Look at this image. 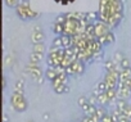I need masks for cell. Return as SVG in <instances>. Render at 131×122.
Wrapping results in <instances>:
<instances>
[{
    "instance_id": "1",
    "label": "cell",
    "mask_w": 131,
    "mask_h": 122,
    "mask_svg": "<svg viewBox=\"0 0 131 122\" xmlns=\"http://www.w3.org/2000/svg\"><path fill=\"white\" fill-rule=\"evenodd\" d=\"M99 21L114 27L122 18L123 5L121 0H100L99 2Z\"/></svg>"
},
{
    "instance_id": "2",
    "label": "cell",
    "mask_w": 131,
    "mask_h": 122,
    "mask_svg": "<svg viewBox=\"0 0 131 122\" xmlns=\"http://www.w3.org/2000/svg\"><path fill=\"white\" fill-rule=\"evenodd\" d=\"M10 104L17 112H25L27 109V107H28L25 95L23 94H18V93H13L10 95Z\"/></svg>"
},
{
    "instance_id": "3",
    "label": "cell",
    "mask_w": 131,
    "mask_h": 122,
    "mask_svg": "<svg viewBox=\"0 0 131 122\" xmlns=\"http://www.w3.org/2000/svg\"><path fill=\"white\" fill-rule=\"evenodd\" d=\"M16 12L21 19H34L39 16V13L32 10L28 4H22V3L16 7Z\"/></svg>"
},
{
    "instance_id": "4",
    "label": "cell",
    "mask_w": 131,
    "mask_h": 122,
    "mask_svg": "<svg viewBox=\"0 0 131 122\" xmlns=\"http://www.w3.org/2000/svg\"><path fill=\"white\" fill-rule=\"evenodd\" d=\"M26 70L34 80H36L39 84H42V81H44L42 80V71L40 67H37V64H28L26 67Z\"/></svg>"
},
{
    "instance_id": "5",
    "label": "cell",
    "mask_w": 131,
    "mask_h": 122,
    "mask_svg": "<svg viewBox=\"0 0 131 122\" xmlns=\"http://www.w3.org/2000/svg\"><path fill=\"white\" fill-rule=\"evenodd\" d=\"M94 26H95V37H96V40L100 39V37H103V36H105L111 31L109 30V26L107 23L102 22V21L94 22Z\"/></svg>"
},
{
    "instance_id": "6",
    "label": "cell",
    "mask_w": 131,
    "mask_h": 122,
    "mask_svg": "<svg viewBox=\"0 0 131 122\" xmlns=\"http://www.w3.org/2000/svg\"><path fill=\"white\" fill-rule=\"evenodd\" d=\"M128 98H131V89L128 86H126L123 82L119 81L118 85H117V99L126 100Z\"/></svg>"
},
{
    "instance_id": "7",
    "label": "cell",
    "mask_w": 131,
    "mask_h": 122,
    "mask_svg": "<svg viewBox=\"0 0 131 122\" xmlns=\"http://www.w3.org/2000/svg\"><path fill=\"white\" fill-rule=\"evenodd\" d=\"M72 67L75 68V72L76 75H82L84 73V70H85V63L82 62V60H75V62H72Z\"/></svg>"
},
{
    "instance_id": "8",
    "label": "cell",
    "mask_w": 131,
    "mask_h": 122,
    "mask_svg": "<svg viewBox=\"0 0 131 122\" xmlns=\"http://www.w3.org/2000/svg\"><path fill=\"white\" fill-rule=\"evenodd\" d=\"M44 40H45V35H44L42 31H41V32H32V35H31V41H32L34 44L44 42Z\"/></svg>"
},
{
    "instance_id": "9",
    "label": "cell",
    "mask_w": 131,
    "mask_h": 122,
    "mask_svg": "<svg viewBox=\"0 0 131 122\" xmlns=\"http://www.w3.org/2000/svg\"><path fill=\"white\" fill-rule=\"evenodd\" d=\"M58 71L55 70V68H51V67H48V70H46V72H45V76H46V79L48 80H50V81H53V80H55L57 77H58Z\"/></svg>"
},
{
    "instance_id": "10",
    "label": "cell",
    "mask_w": 131,
    "mask_h": 122,
    "mask_svg": "<svg viewBox=\"0 0 131 122\" xmlns=\"http://www.w3.org/2000/svg\"><path fill=\"white\" fill-rule=\"evenodd\" d=\"M44 58V54H40V53H31L30 54V63L31 64H37L40 60Z\"/></svg>"
},
{
    "instance_id": "11",
    "label": "cell",
    "mask_w": 131,
    "mask_h": 122,
    "mask_svg": "<svg viewBox=\"0 0 131 122\" xmlns=\"http://www.w3.org/2000/svg\"><path fill=\"white\" fill-rule=\"evenodd\" d=\"M131 79V67L130 68H123L121 72H119V81L123 82L126 80Z\"/></svg>"
},
{
    "instance_id": "12",
    "label": "cell",
    "mask_w": 131,
    "mask_h": 122,
    "mask_svg": "<svg viewBox=\"0 0 131 122\" xmlns=\"http://www.w3.org/2000/svg\"><path fill=\"white\" fill-rule=\"evenodd\" d=\"M104 68L107 70V72H111V71L116 70V62H114L113 58L105 59V62H104Z\"/></svg>"
},
{
    "instance_id": "13",
    "label": "cell",
    "mask_w": 131,
    "mask_h": 122,
    "mask_svg": "<svg viewBox=\"0 0 131 122\" xmlns=\"http://www.w3.org/2000/svg\"><path fill=\"white\" fill-rule=\"evenodd\" d=\"M14 64V57L12 54H7L4 58V67L5 68H10Z\"/></svg>"
},
{
    "instance_id": "14",
    "label": "cell",
    "mask_w": 131,
    "mask_h": 122,
    "mask_svg": "<svg viewBox=\"0 0 131 122\" xmlns=\"http://www.w3.org/2000/svg\"><path fill=\"white\" fill-rule=\"evenodd\" d=\"M53 31H54V34H57L58 36L64 35V25H60V23H55V22H54V25H53Z\"/></svg>"
},
{
    "instance_id": "15",
    "label": "cell",
    "mask_w": 131,
    "mask_h": 122,
    "mask_svg": "<svg viewBox=\"0 0 131 122\" xmlns=\"http://www.w3.org/2000/svg\"><path fill=\"white\" fill-rule=\"evenodd\" d=\"M14 93H18V94H23V90H25V81L23 80H17L16 85H14Z\"/></svg>"
},
{
    "instance_id": "16",
    "label": "cell",
    "mask_w": 131,
    "mask_h": 122,
    "mask_svg": "<svg viewBox=\"0 0 131 122\" xmlns=\"http://www.w3.org/2000/svg\"><path fill=\"white\" fill-rule=\"evenodd\" d=\"M45 45H44V42H40V44H34V46H32V51L34 53H40V54H44L45 53Z\"/></svg>"
},
{
    "instance_id": "17",
    "label": "cell",
    "mask_w": 131,
    "mask_h": 122,
    "mask_svg": "<svg viewBox=\"0 0 131 122\" xmlns=\"http://www.w3.org/2000/svg\"><path fill=\"white\" fill-rule=\"evenodd\" d=\"M98 103H99L100 105H103V107H105V105L109 103V99H108V96H107V93H102V94L98 96Z\"/></svg>"
},
{
    "instance_id": "18",
    "label": "cell",
    "mask_w": 131,
    "mask_h": 122,
    "mask_svg": "<svg viewBox=\"0 0 131 122\" xmlns=\"http://www.w3.org/2000/svg\"><path fill=\"white\" fill-rule=\"evenodd\" d=\"M105 93H107V96H108L109 102L117 100V89H108Z\"/></svg>"
},
{
    "instance_id": "19",
    "label": "cell",
    "mask_w": 131,
    "mask_h": 122,
    "mask_svg": "<svg viewBox=\"0 0 131 122\" xmlns=\"http://www.w3.org/2000/svg\"><path fill=\"white\" fill-rule=\"evenodd\" d=\"M127 105H128L127 102L123 100V99H117V100H116V108L119 109V110H122V112L125 110V108H126Z\"/></svg>"
},
{
    "instance_id": "20",
    "label": "cell",
    "mask_w": 131,
    "mask_h": 122,
    "mask_svg": "<svg viewBox=\"0 0 131 122\" xmlns=\"http://www.w3.org/2000/svg\"><path fill=\"white\" fill-rule=\"evenodd\" d=\"M51 46H54V48H59V49H64V48H63V42H62V36H57V37L53 40Z\"/></svg>"
},
{
    "instance_id": "21",
    "label": "cell",
    "mask_w": 131,
    "mask_h": 122,
    "mask_svg": "<svg viewBox=\"0 0 131 122\" xmlns=\"http://www.w3.org/2000/svg\"><path fill=\"white\" fill-rule=\"evenodd\" d=\"M113 59H114V62H116V63H121L122 60L125 59V55H123L122 51L117 50V51L114 53V55H113Z\"/></svg>"
},
{
    "instance_id": "22",
    "label": "cell",
    "mask_w": 131,
    "mask_h": 122,
    "mask_svg": "<svg viewBox=\"0 0 131 122\" xmlns=\"http://www.w3.org/2000/svg\"><path fill=\"white\" fill-rule=\"evenodd\" d=\"M96 87L99 89V91L100 93H105L109 87H108V85H107V82L104 81V80H102V81H99L98 84H96Z\"/></svg>"
},
{
    "instance_id": "23",
    "label": "cell",
    "mask_w": 131,
    "mask_h": 122,
    "mask_svg": "<svg viewBox=\"0 0 131 122\" xmlns=\"http://www.w3.org/2000/svg\"><path fill=\"white\" fill-rule=\"evenodd\" d=\"M114 40H116V36H114V34H113L112 31H109V32L105 35V45H109V44L114 42Z\"/></svg>"
},
{
    "instance_id": "24",
    "label": "cell",
    "mask_w": 131,
    "mask_h": 122,
    "mask_svg": "<svg viewBox=\"0 0 131 122\" xmlns=\"http://www.w3.org/2000/svg\"><path fill=\"white\" fill-rule=\"evenodd\" d=\"M105 114H108V113L105 112V107L100 105V107H98V108H96V116L100 118V121L103 119V117H104Z\"/></svg>"
},
{
    "instance_id": "25",
    "label": "cell",
    "mask_w": 131,
    "mask_h": 122,
    "mask_svg": "<svg viewBox=\"0 0 131 122\" xmlns=\"http://www.w3.org/2000/svg\"><path fill=\"white\" fill-rule=\"evenodd\" d=\"M77 103H79V105L82 108V107H85L86 104H89V98H86V96H79V99H77Z\"/></svg>"
},
{
    "instance_id": "26",
    "label": "cell",
    "mask_w": 131,
    "mask_h": 122,
    "mask_svg": "<svg viewBox=\"0 0 131 122\" xmlns=\"http://www.w3.org/2000/svg\"><path fill=\"white\" fill-rule=\"evenodd\" d=\"M67 22V16L66 14H59L57 18H55V23H60V25H64Z\"/></svg>"
},
{
    "instance_id": "27",
    "label": "cell",
    "mask_w": 131,
    "mask_h": 122,
    "mask_svg": "<svg viewBox=\"0 0 131 122\" xmlns=\"http://www.w3.org/2000/svg\"><path fill=\"white\" fill-rule=\"evenodd\" d=\"M64 71H66V73H67V76H71V75H76V72H75V68L72 67V64H71V66H68L67 68H64Z\"/></svg>"
},
{
    "instance_id": "28",
    "label": "cell",
    "mask_w": 131,
    "mask_h": 122,
    "mask_svg": "<svg viewBox=\"0 0 131 122\" xmlns=\"http://www.w3.org/2000/svg\"><path fill=\"white\" fill-rule=\"evenodd\" d=\"M123 114L128 118V119H131V105L128 104L126 108H125V110H123Z\"/></svg>"
},
{
    "instance_id": "29",
    "label": "cell",
    "mask_w": 131,
    "mask_h": 122,
    "mask_svg": "<svg viewBox=\"0 0 131 122\" xmlns=\"http://www.w3.org/2000/svg\"><path fill=\"white\" fill-rule=\"evenodd\" d=\"M121 67H122V68H130V60H128L126 57H125V59L121 62Z\"/></svg>"
},
{
    "instance_id": "30",
    "label": "cell",
    "mask_w": 131,
    "mask_h": 122,
    "mask_svg": "<svg viewBox=\"0 0 131 122\" xmlns=\"http://www.w3.org/2000/svg\"><path fill=\"white\" fill-rule=\"evenodd\" d=\"M89 103L93 104V105H95V104L98 103V96H95L94 94H91V95L89 96Z\"/></svg>"
},
{
    "instance_id": "31",
    "label": "cell",
    "mask_w": 131,
    "mask_h": 122,
    "mask_svg": "<svg viewBox=\"0 0 131 122\" xmlns=\"http://www.w3.org/2000/svg\"><path fill=\"white\" fill-rule=\"evenodd\" d=\"M103 57H104V51L102 50V51H99V53L94 54V60H102V59H103Z\"/></svg>"
},
{
    "instance_id": "32",
    "label": "cell",
    "mask_w": 131,
    "mask_h": 122,
    "mask_svg": "<svg viewBox=\"0 0 131 122\" xmlns=\"http://www.w3.org/2000/svg\"><path fill=\"white\" fill-rule=\"evenodd\" d=\"M100 122H113V119H112V116H111V113L105 114V116L103 117V119H102Z\"/></svg>"
},
{
    "instance_id": "33",
    "label": "cell",
    "mask_w": 131,
    "mask_h": 122,
    "mask_svg": "<svg viewBox=\"0 0 131 122\" xmlns=\"http://www.w3.org/2000/svg\"><path fill=\"white\" fill-rule=\"evenodd\" d=\"M128 121H130V119H128V118H127L123 113H122V114L119 116V118H118V122H128Z\"/></svg>"
},
{
    "instance_id": "34",
    "label": "cell",
    "mask_w": 131,
    "mask_h": 122,
    "mask_svg": "<svg viewBox=\"0 0 131 122\" xmlns=\"http://www.w3.org/2000/svg\"><path fill=\"white\" fill-rule=\"evenodd\" d=\"M123 84H125L126 86H128V87L131 89V79H128V80H126V81H123Z\"/></svg>"
},
{
    "instance_id": "35",
    "label": "cell",
    "mask_w": 131,
    "mask_h": 122,
    "mask_svg": "<svg viewBox=\"0 0 131 122\" xmlns=\"http://www.w3.org/2000/svg\"><path fill=\"white\" fill-rule=\"evenodd\" d=\"M34 32H41V27L40 26H35L34 27Z\"/></svg>"
},
{
    "instance_id": "36",
    "label": "cell",
    "mask_w": 131,
    "mask_h": 122,
    "mask_svg": "<svg viewBox=\"0 0 131 122\" xmlns=\"http://www.w3.org/2000/svg\"><path fill=\"white\" fill-rule=\"evenodd\" d=\"M80 122H90V118H89L88 116H85V117H84V118H82Z\"/></svg>"
},
{
    "instance_id": "37",
    "label": "cell",
    "mask_w": 131,
    "mask_h": 122,
    "mask_svg": "<svg viewBox=\"0 0 131 122\" xmlns=\"http://www.w3.org/2000/svg\"><path fill=\"white\" fill-rule=\"evenodd\" d=\"M5 86H7V79L3 77V89H5Z\"/></svg>"
},
{
    "instance_id": "38",
    "label": "cell",
    "mask_w": 131,
    "mask_h": 122,
    "mask_svg": "<svg viewBox=\"0 0 131 122\" xmlns=\"http://www.w3.org/2000/svg\"><path fill=\"white\" fill-rule=\"evenodd\" d=\"M4 122H9V117H8V114H4Z\"/></svg>"
},
{
    "instance_id": "39",
    "label": "cell",
    "mask_w": 131,
    "mask_h": 122,
    "mask_svg": "<svg viewBox=\"0 0 131 122\" xmlns=\"http://www.w3.org/2000/svg\"><path fill=\"white\" fill-rule=\"evenodd\" d=\"M27 122H34V121H32V119H28V121H27Z\"/></svg>"
},
{
    "instance_id": "40",
    "label": "cell",
    "mask_w": 131,
    "mask_h": 122,
    "mask_svg": "<svg viewBox=\"0 0 131 122\" xmlns=\"http://www.w3.org/2000/svg\"><path fill=\"white\" fill-rule=\"evenodd\" d=\"M128 122H131V119H130V121H128Z\"/></svg>"
},
{
    "instance_id": "41",
    "label": "cell",
    "mask_w": 131,
    "mask_h": 122,
    "mask_svg": "<svg viewBox=\"0 0 131 122\" xmlns=\"http://www.w3.org/2000/svg\"><path fill=\"white\" fill-rule=\"evenodd\" d=\"M76 122H80V121H76Z\"/></svg>"
}]
</instances>
